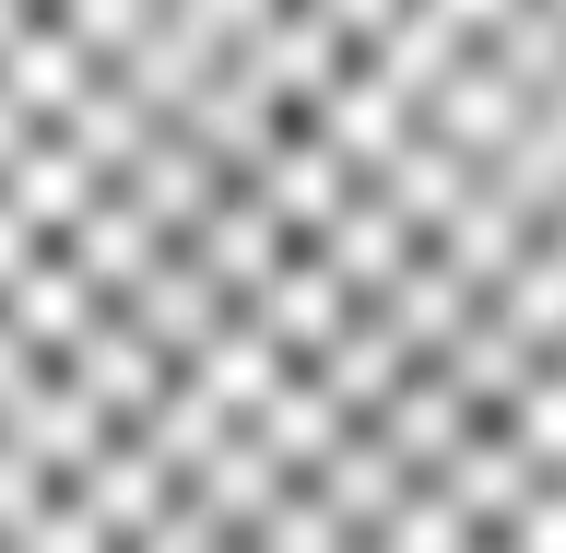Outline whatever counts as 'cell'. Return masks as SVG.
I'll list each match as a JSON object with an SVG mask.
<instances>
[{"instance_id":"obj_1","label":"cell","mask_w":566,"mask_h":553,"mask_svg":"<svg viewBox=\"0 0 566 553\" xmlns=\"http://www.w3.org/2000/svg\"><path fill=\"white\" fill-rule=\"evenodd\" d=\"M0 553H566V0H0Z\"/></svg>"}]
</instances>
